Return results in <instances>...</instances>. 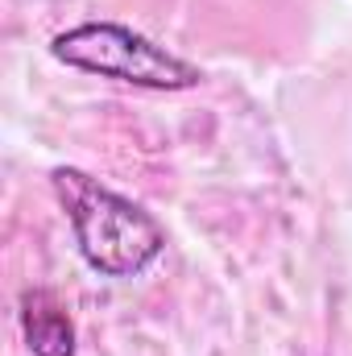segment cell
Wrapping results in <instances>:
<instances>
[{"label": "cell", "mask_w": 352, "mask_h": 356, "mask_svg": "<svg viewBox=\"0 0 352 356\" xmlns=\"http://www.w3.org/2000/svg\"><path fill=\"white\" fill-rule=\"evenodd\" d=\"M50 186L71 220L75 249L104 277H141L166 249L162 224L133 199L116 195L79 166H54Z\"/></svg>", "instance_id": "6da1fadb"}, {"label": "cell", "mask_w": 352, "mask_h": 356, "mask_svg": "<svg viewBox=\"0 0 352 356\" xmlns=\"http://www.w3.org/2000/svg\"><path fill=\"white\" fill-rule=\"evenodd\" d=\"M17 319L33 356H75V323L54 290H25Z\"/></svg>", "instance_id": "3957f363"}, {"label": "cell", "mask_w": 352, "mask_h": 356, "mask_svg": "<svg viewBox=\"0 0 352 356\" xmlns=\"http://www.w3.org/2000/svg\"><path fill=\"white\" fill-rule=\"evenodd\" d=\"M50 54L63 67L88 71L99 79H116L141 91H191L203 83V71L170 54L154 38L116 25V21H83L50 38Z\"/></svg>", "instance_id": "7a4b0ae2"}]
</instances>
